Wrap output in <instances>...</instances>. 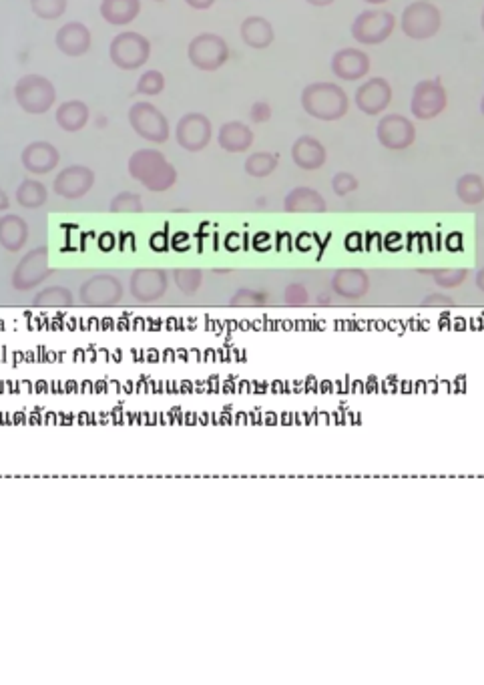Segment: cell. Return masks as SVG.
<instances>
[{"instance_id": "8fae6325", "label": "cell", "mask_w": 484, "mask_h": 685, "mask_svg": "<svg viewBox=\"0 0 484 685\" xmlns=\"http://www.w3.org/2000/svg\"><path fill=\"white\" fill-rule=\"evenodd\" d=\"M213 139V125L203 113H185L175 125V141L189 153H199L209 147Z\"/></svg>"}, {"instance_id": "7c38bea8", "label": "cell", "mask_w": 484, "mask_h": 685, "mask_svg": "<svg viewBox=\"0 0 484 685\" xmlns=\"http://www.w3.org/2000/svg\"><path fill=\"white\" fill-rule=\"evenodd\" d=\"M392 99H394L392 85L384 77H370L354 93V103L358 111L366 117L382 115L390 107Z\"/></svg>"}, {"instance_id": "9a60e30c", "label": "cell", "mask_w": 484, "mask_h": 685, "mask_svg": "<svg viewBox=\"0 0 484 685\" xmlns=\"http://www.w3.org/2000/svg\"><path fill=\"white\" fill-rule=\"evenodd\" d=\"M55 45L67 57H85L93 47V35L85 23L71 21L57 31Z\"/></svg>"}, {"instance_id": "7a4b0ae2", "label": "cell", "mask_w": 484, "mask_h": 685, "mask_svg": "<svg viewBox=\"0 0 484 685\" xmlns=\"http://www.w3.org/2000/svg\"><path fill=\"white\" fill-rule=\"evenodd\" d=\"M300 103L306 115L324 123L344 119L350 109L348 93L340 85L326 81L306 85L300 95Z\"/></svg>"}, {"instance_id": "2e32d148", "label": "cell", "mask_w": 484, "mask_h": 685, "mask_svg": "<svg viewBox=\"0 0 484 685\" xmlns=\"http://www.w3.org/2000/svg\"><path fill=\"white\" fill-rule=\"evenodd\" d=\"M23 167L33 175H47L61 163V151L49 141H33L21 153Z\"/></svg>"}, {"instance_id": "ba28073f", "label": "cell", "mask_w": 484, "mask_h": 685, "mask_svg": "<svg viewBox=\"0 0 484 685\" xmlns=\"http://www.w3.org/2000/svg\"><path fill=\"white\" fill-rule=\"evenodd\" d=\"M129 125L137 137L155 145L167 143L171 135L169 119L149 101H137L129 109Z\"/></svg>"}, {"instance_id": "e0dca14e", "label": "cell", "mask_w": 484, "mask_h": 685, "mask_svg": "<svg viewBox=\"0 0 484 685\" xmlns=\"http://www.w3.org/2000/svg\"><path fill=\"white\" fill-rule=\"evenodd\" d=\"M292 161L304 171H318L328 161V149L312 135H302L292 145Z\"/></svg>"}, {"instance_id": "e575fe53", "label": "cell", "mask_w": 484, "mask_h": 685, "mask_svg": "<svg viewBox=\"0 0 484 685\" xmlns=\"http://www.w3.org/2000/svg\"><path fill=\"white\" fill-rule=\"evenodd\" d=\"M362 3H366V5H372V7H380V5H386V3H390V0H362Z\"/></svg>"}, {"instance_id": "4dcf8cb0", "label": "cell", "mask_w": 484, "mask_h": 685, "mask_svg": "<svg viewBox=\"0 0 484 685\" xmlns=\"http://www.w3.org/2000/svg\"><path fill=\"white\" fill-rule=\"evenodd\" d=\"M250 119H252V123H258V125L268 123L272 119L270 103L268 101H256L252 105V109H250Z\"/></svg>"}, {"instance_id": "1f68e13d", "label": "cell", "mask_w": 484, "mask_h": 685, "mask_svg": "<svg viewBox=\"0 0 484 685\" xmlns=\"http://www.w3.org/2000/svg\"><path fill=\"white\" fill-rule=\"evenodd\" d=\"M217 0H185V5L191 7L193 11H207L211 9Z\"/></svg>"}, {"instance_id": "f1b7e54d", "label": "cell", "mask_w": 484, "mask_h": 685, "mask_svg": "<svg viewBox=\"0 0 484 685\" xmlns=\"http://www.w3.org/2000/svg\"><path fill=\"white\" fill-rule=\"evenodd\" d=\"M109 209L113 213H139L143 211V201L141 195L135 191H121L111 199Z\"/></svg>"}, {"instance_id": "5b68a950", "label": "cell", "mask_w": 484, "mask_h": 685, "mask_svg": "<svg viewBox=\"0 0 484 685\" xmlns=\"http://www.w3.org/2000/svg\"><path fill=\"white\" fill-rule=\"evenodd\" d=\"M151 57V43L145 35L123 31L113 37L109 45V59L121 71H137L147 65Z\"/></svg>"}, {"instance_id": "277c9868", "label": "cell", "mask_w": 484, "mask_h": 685, "mask_svg": "<svg viewBox=\"0 0 484 685\" xmlns=\"http://www.w3.org/2000/svg\"><path fill=\"white\" fill-rule=\"evenodd\" d=\"M400 29L412 41L434 39L442 29V13L428 0H414L402 11Z\"/></svg>"}, {"instance_id": "83f0119b", "label": "cell", "mask_w": 484, "mask_h": 685, "mask_svg": "<svg viewBox=\"0 0 484 685\" xmlns=\"http://www.w3.org/2000/svg\"><path fill=\"white\" fill-rule=\"evenodd\" d=\"M135 89H137V93L143 95V97H157V95H161L163 89H165V77H163L161 71L149 69V71H145V73L139 77Z\"/></svg>"}, {"instance_id": "3957f363", "label": "cell", "mask_w": 484, "mask_h": 685, "mask_svg": "<svg viewBox=\"0 0 484 685\" xmlns=\"http://www.w3.org/2000/svg\"><path fill=\"white\" fill-rule=\"evenodd\" d=\"M15 99L27 115H45L57 103V87L43 75H25L15 85Z\"/></svg>"}, {"instance_id": "f546056e", "label": "cell", "mask_w": 484, "mask_h": 685, "mask_svg": "<svg viewBox=\"0 0 484 685\" xmlns=\"http://www.w3.org/2000/svg\"><path fill=\"white\" fill-rule=\"evenodd\" d=\"M358 187H360V181H358V177H356L354 173H350V171H338V173L332 177V189H334V193H336L338 197H346V195L358 191Z\"/></svg>"}, {"instance_id": "8992f818", "label": "cell", "mask_w": 484, "mask_h": 685, "mask_svg": "<svg viewBox=\"0 0 484 685\" xmlns=\"http://www.w3.org/2000/svg\"><path fill=\"white\" fill-rule=\"evenodd\" d=\"M229 45L215 33H201L189 41L187 59L191 67L203 73H215L229 61Z\"/></svg>"}, {"instance_id": "7402d4cb", "label": "cell", "mask_w": 484, "mask_h": 685, "mask_svg": "<svg viewBox=\"0 0 484 685\" xmlns=\"http://www.w3.org/2000/svg\"><path fill=\"white\" fill-rule=\"evenodd\" d=\"M99 13L113 27H127L141 15V0H101Z\"/></svg>"}, {"instance_id": "ffe728a7", "label": "cell", "mask_w": 484, "mask_h": 685, "mask_svg": "<svg viewBox=\"0 0 484 685\" xmlns=\"http://www.w3.org/2000/svg\"><path fill=\"white\" fill-rule=\"evenodd\" d=\"M91 119V109L81 99H69L63 101L55 111V121L65 133H79L87 127Z\"/></svg>"}, {"instance_id": "d590c367", "label": "cell", "mask_w": 484, "mask_h": 685, "mask_svg": "<svg viewBox=\"0 0 484 685\" xmlns=\"http://www.w3.org/2000/svg\"><path fill=\"white\" fill-rule=\"evenodd\" d=\"M480 27H482V33H484V9H482V15H480Z\"/></svg>"}, {"instance_id": "4fadbf2b", "label": "cell", "mask_w": 484, "mask_h": 685, "mask_svg": "<svg viewBox=\"0 0 484 685\" xmlns=\"http://www.w3.org/2000/svg\"><path fill=\"white\" fill-rule=\"evenodd\" d=\"M95 171L87 165H69L59 171V175L53 181V189L59 197L77 201L83 199L95 185Z\"/></svg>"}, {"instance_id": "4316f807", "label": "cell", "mask_w": 484, "mask_h": 685, "mask_svg": "<svg viewBox=\"0 0 484 685\" xmlns=\"http://www.w3.org/2000/svg\"><path fill=\"white\" fill-rule=\"evenodd\" d=\"M31 11L41 21H57L67 13L69 0H31Z\"/></svg>"}, {"instance_id": "d6a6232c", "label": "cell", "mask_w": 484, "mask_h": 685, "mask_svg": "<svg viewBox=\"0 0 484 685\" xmlns=\"http://www.w3.org/2000/svg\"><path fill=\"white\" fill-rule=\"evenodd\" d=\"M306 3L310 7H316V9H326V7H332L336 0H306Z\"/></svg>"}, {"instance_id": "836d02e7", "label": "cell", "mask_w": 484, "mask_h": 685, "mask_svg": "<svg viewBox=\"0 0 484 685\" xmlns=\"http://www.w3.org/2000/svg\"><path fill=\"white\" fill-rule=\"evenodd\" d=\"M11 207V199L7 195V191L0 187V211H7Z\"/></svg>"}, {"instance_id": "30bf717a", "label": "cell", "mask_w": 484, "mask_h": 685, "mask_svg": "<svg viewBox=\"0 0 484 685\" xmlns=\"http://www.w3.org/2000/svg\"><path fill=\"white\" fill-rule=\"evenodd\" d=\"M376 139L388 151H404L416 141V125L406 115H382L376 125Z\"/></svg>"}, {"instance_id": "6da1fadb", "label": "cell", "mask_w": 484, "mask_h": 685, "mask_svg": "<svg viewBox=\"0 0 484 685\" xmlns=\"http://www.w3.org/2000/svg\"><path fill=\"white\" fill-rule=\"evenodd\" d=\"M127 171L135 181H139L147 191L153 193L169 191L179 179L175 165L169 163V159L153 147L137 149L129 157Z\"/></svg>"}, {"instance_id": "d4e9b609", "label": "cell", "mask_w": 484, "mask_h": 685, "mask_svg": "<svg viewBox=\"0 0 484 685\" xmlns=\"http://www.w3.org/2000/svg\"><path fill=\"white\" fill-rule=\"evenodd\" d=\"M454 191L464 205H478L484 201V179L478 173H464L456 179Z\"/></svg>"}, {"instance_id": "5bb4252c", "label": "cell", "mask_w": 484, "mask_h": 685, "mask_svg": "<svg viewBox=\"0 0 484 685\" xmlns=\"http://www.w3.org/2000/svg\"><path fill=\"white\" fill-rule=\"evenodd\" d=\"M332 73L336 79L344 81V83H356L362 81L364 77H368L370 69H372V61L370 57L354 47H346L334 53L332 61H330Z\"/></svg>"}, {"instance_id": "44dd1931", "label": "cell", "mask_w": 484, "mask_h": 685, "mask_svg": "<svg viewBox=\"0 0 484 685\" xmlns=\"http://www.w3.org/2000/svg\"><path fill=\"white\" fill-rule=\"evenodd\" d=\"M284 209L288 213H322L328 209V203L320 191L300 185L286 195Z\"/></svg>"}, {"instance_id": "8d00e7d4", "label": "cell", "mask_w": 484, "mask_h": 685, "mask_svg": "<svg viewBox=\"0 0 484 685\" xmlns=\"http://www.w3.org/2000/svg\"><path fill=\"white\" fill-rule=\"evenodd\" d=\"M480 113H482V117H484V95H482V99H480Z\"/></svg>"}, {"instance_id": "603a6c76", "label": "cell", "mask_w": 484, "mask_h": 685, "mask_svg": "<svg viewBox=\"0 0 484 685\" xmlns=\"http://www.w3.org/2000/svg\"><path fill=\"white\" fill-rule=\"evenodd\" d=\"M29 238L27 221L21 215L7 213L0 217V244L9 250H19Z\"/></svg>"}, {"instance_id": "d6986e66", "label": "cell", "mask_w": 484, "mask_h": 685, "mask_svg": "<svg viewBox=\"0 0 484 685\" xmlns=\"http://www.w3.org/2000/svg\"><path fill=\"white\" fill-rule=\"evenodd\" d=\"M239 37L246 47L254 51H264L276 41V31L266 17H248L239 27Z\"/></svg>"}, {"instance_id": "52a82bcc", "label": "cell", "mask_w": 484, "mask_h": 685, "mask_svg": "<svg viewBox=\"0 0 484 685\" xmlns=\"http://www.w3.org/2000/svg\"><path fill=\"white\" fill-rule=\"evenodd\" d=\"M394 29H396V17L392 13L384 9H368V11H362L354 19L350 33L358 45L376 47V45L386 43L394 35Z\"/></svg>"}, {"instance_id": "9c48e42d", "label": "cell", "mask_w": 484, "mask_h": 685, "mask_svg": "<svg viewBox=\"0 0 484 685\" xmlns=\"http://www.w3.org/2000/svg\"><path fill=\"white\" fill-rule=\"evenodd\" d=\"M448 105V93L440 79L418 81L412 89L410 113L418 121H432L444 113Z\"/></svg>"}, {"instance_id": "ac0fdd59", "label": "cell", "mask_w": 484, "mask_h": 685, "mask_svg": "<svg viewBox=\"0 0 484 685\" xmlns=\"http://www.w3.org/2000/svg\"><path fill=\"white\" fill-rule=\"evenodd\" d=\"M256 135L244 121H227L217 131V145L225 153H246L254 147Z\"/></svg>"}, {"instance_id": "484cf974", "label": "cell", "mask_w": 484, "mask_h": 685, "mask_svg": "<svg viewBox=\"0 0 484 685\" xmlns=\"http://www.w3.org/2000/svg\"><path fill=\"white\" fill-rule=\"evenodd\" d=\"M280 165V159L276 153H270V151H256L252 155H248L246 163H244V169L250 177L254 179H266L270 177Z\"/></svg>"}, {"instance_id": "74e56055", "label": "cell", "mask_w": 484, "mask_h": 685, "mask_svg": "<svg viewBox=\"0 0 484 685\" xmlns=\"http://www.w3.org/2000/svg\"><path fill=\"white\" fill-rule=\"evenodd\" d=\"M151 3H165V0H151Z\"/></svg>"}, {"instance_id": "cb8c5ba5", "label": "cell", "mask_w": 484, "mask_h": 685, "mask_svg": "<svg viewBox=\"0 0 484 685\" xmlns=\"http://www.w3.org/2000/svg\"><path fill=\"white\" fill-rule=\"evenodd\" d=\"M17 203L25 209H39L49 201V191L47 185L39 179H23L21 185L17 187Z\"/></svg>"}]
</instances>
